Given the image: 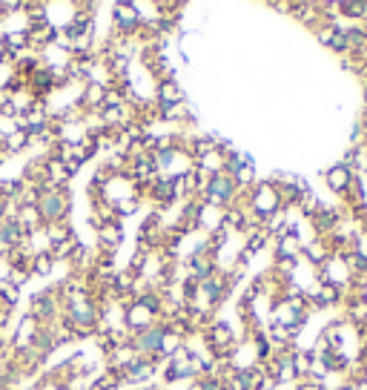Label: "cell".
<instances>
[{
    "instance_id": "1",
    "label": "cell",
    "mask_w": 367,
    "mask_h": 390,
    "mask_svg": "<svg viewBox=\"0 0 367 390\" xmlns=\"http://www.w3.org/2000/svg\"><path fill=\"white\" fill-rule=\"evenodd\" d=\"M247 210L258 224H264L270 215H279L284 207H281V198H279V189H276V181H258L250 192H247Z\"/></svg>"
},
{
    "instance_id": "2",
    "label": "cell",
    "mask_w": 367,
    "mask_h": 390,
    "mask_svg": "<svg viewBox=\"0 0 367 390\" xmlns=\"http://www.w3.org/2000/svg\"><path fill=\"white\" fill-rule=\"evenodd\" d=\"M238 192H241V189L235 187V181H233L227 173H215V176L207 178V184H204V189H201V201H204L207 207L218 210V212H224V210L238 207Z\"/></svg>"
},
{
    "instance_id": "3",
    "label": "cell",
    "mask_w": 367,
    "mask_h": 390,
    "mask_svg": "<svg viewBox=\"0 0 367 390\" xmlns=\"http://www.w3.org/2000/svg\"><path fill=\"white\" fill-rule=\"evenodd\" d=\"M61 319L75 330V336H89V333H95L97 327H101V310H97V304L89 296H84L78 302L66 304L63 313H61Z\"/></svg>"
},
{
    "instance_id": "4",
    "label": "cell",
    "mask_w": 367,
    "mask_h": 390,
    "mask_svg": "<svg viewBox=\"0 0 367 390\" xmlns=\"http://www.w3.org/2000/svg\"><path fill=\"white\" fill-rule=\"evenodd\" d=\"M38 212L43 218V227L49 224H58V221H66V215L72 210V201H69V192L66 189H49L43 195H38Z\"/></svg>"
},
{
    "instance_id": "5",
    "label": "cell",
    "mask_w": 367,
    "mask_h": 390,
    "mask_svg": "<svg viewBox=\"0 0 367 390\" xmlns=\"http://www.w3.org/2000/svg\"><path fill=\"white\" fill-rule=\"evenodd\" d=\"M204 341H207V348L215 359H230L235 353V345H238V338H235V333L227 322H212L204 330Z\"/></svg>"
},
{
    "instance_id": "6",
    "label": "cell",
    "mask_w": 367,
    "mask_h": 390,
    "mask_svg": "<svg viewBox=\"0 0 367 390\" xmlns=\"http://www.w3.org/2000/svg\"><path fill=\"white\" fill-rule=\"evenodd\" d=\"M61 313H63V307H61V302H58V296L52 290H40L38 296H32V302H29V315L40 327L58 322Z\"/></svg>"
},
{
    "instance_id": "7",
    "label": "cell",
    "mask_w": 367,
    "mask_h": 390,
    "mask_svg": "<svg viewBox=\"0 0 367 390\" xmlns=\"http://www.w3.org/2000/svg\"><path fill=\"white\" fill-rule=\"evenodd\" d=\"M230 290H233V284H230V276L221 270V273H215L212 279H207L204 284H198V299H204V307L201 310H215V307H221L224 302H227V296H230Z\"/></svg>"
},
{
    "instance_id": "8",
    "label": "cell",
    "mask_w": 367,
    "mask_h": 390,
    "mask_svg": "<svg viewBox=\"0 0 367 390\" xmlns=\"http://www.w3.org/2000/svg\"><path fill=\"white\" fill-rule=\"evenodd\" d=\"M112 23H115V38H135L143 29V20L135 3H115Z\"/></svg>"
},
{
    "instance_id": "9",
    "label": "cell",
    "mask_w": 367,
    "mask_h": 390,
    "mask_svg": "<svg viewBox=\"0 0 367 390\" xmlns=\"http://www.w3.org/2000/svg\"><path fill=\"white\" fill-rule=\"evenodd\" d=\"M164 359H150V356H135L127 368H124V373H120V384H143V382H150L153 376H155V370H158V364H161Z\"/></svg>"
},
{
    "instance_id": "10",
    "label": "cell",
    "mask_w": 367,
    "mask_h": 390,
    "mask_svg": "<svg viewBox=\"0 0 367 390\" xmlns=\"http://www.w3.org/2000/svg\"><path fill=\"white\" fill-rule=\"evenodd\" d=\"M58 81H61V78L52 72V66H46V63H43L40 69H35L32 75L26 78V92H32V95H35V101L40 104L49 92H55V89L61 86Z\"/></svg>"
},
{
    "instance_id": "11",
    "label": "cell",
    "mask_w": 367,
    "mask_h": 390,
    "mask_svg": "<svg viewBox=\"0 0 367 390\" xmlns=\"http://www.w3.org/2000/svg\"><path fill=\"white\" fill-rule=\"evenodd\" d=\"M313 230L319 233V238H330L341 224H345V212H341L338 207H330V204H322L319 212H315L313 218Z\"/></svg>"
},
{
    "instance_id": "12",
    "label": "cell",
    "mask_w": 367,
    "mask_h": 390,
    "mask_svg": "<svg viewBox=\"0 0 367 390\" xmlns=\"http://www.w3.org/2000/svg\"><path fill=\"white\" fill-rule=\"evenodd\" d=\"M353 178H356V173H353L350 166L341 164V161L325 169V184H327V189H330L333 195H341V198L348 195V189H350Z\"/></svg>"
},
{
    "instance_id": "13",
    "label": "cell",
    "mask_w": 367,
    "mask_h": 390,
    "mask_svg": "<svg viewBox=\"0 0 367 390\" xmlns=\"http://www.w3.org/2000/svg\"><path fill=\"white\" fill-rule=\"evenodd\" d=\"M261 379H264L261 364H247V368H235V373L230 376L227 387L230 390H258Z\"/></svg>"
},
{
    "instance_id": "14",
    "label": "cell",
    "mask_w": 367,
    "mask_h": 390,
    "mask_svg": "<svg viewBox=\"0 0 367 390\" xmlns=\"http://www.w3.org/2000/svg\"><path fill=\"white\" fill-rule=\"evenodd\" d=\"M158 319L155 315L146 310V307H141L138 302H132L130 307H127V313H124V330L132 336V333H141V330H146V327H153Z\"/></svg>"
},
{
    "instance_id": "15",
    "label": "cell",
    "mask_w": 367,
    "mask_h": 390,
    "mask_svg": "<svg viewBox=\"0 0 367 390\" xmlns=\"http://www.w3.org/2000/svg\"><path fill=\"white\" fill-rule=\"evenodd\" d=\"M173 178H175V173H173V176H155V181L146 187V195H150V198H153L158 207H173V204H175Z\"/></svg>"
},
{
    "instance_id": "16",
    "label": "cell",
    "mask_w": 367,
    "mask_h": 390,
    "mask_svg": "<svg viewBox=\"0 0 367 390\" xmlns=\"http://www.w3.org/2000/svg\"><path fill=\"white\" fill-rule=\"evenodd\" d=\"M218 270V261L204 256V258H187V279H192L195 284H204L207 279H212Z\"/></svg>"
},
{
    "instance_id": "17",
    "label": "cell",
    "mask_w": 367,
    "mask_h": 390,
    "mask_svg": "<svg viewBox=\"0 0 367 390\" xmlns=\"http://www.w3.org/2000/svg\"><path fill=\"white\" fill-rule=\"evenodd\" d=\"M319 40H322V46H327V49H333L336 55H350V46H348V35H345V29L338 26H319Z\"/></svg>"
},
{
    "instance_id": "18",
    "label": "cell",
    "mask_w": 367,
    "mask_h": 390,
    "mask_svg": "<svg viewBox=\"0 0 367 390\" xmlns=\"http://www.w3.org/2000/svg\"><path fill=\"white\" fill-rule=\"evenodd\" d=\"M120 241H124V224L120 221H109V224L97 227V244H101V253H115Z\"/></svg>"
},
{
    "instance_id": "19",
    "label": "cell",
    "mask_w": 367,
    "mask_h": 390,
    "mask_svg": "<svg viewBox=\"0 0 367 390\" xmlns=\"http://www.w3.org/2000/svg\"><path fill=\"white\" fill-rule=\"evenodd\" d=\"M109 84H101V81H86L84 84V92H81V107H86L89 112H97L104 107V95H107Z\"/></svg>"
},
{
    "instance_id": "20",
    "label": "cell",
    "mask_w": 367,
    "mask_h": 390,
    "mask_svg": "<svg viewBox=\"0 0 367 390\" xmlns=\"http://www.w3.org/2000/svg\"><path fill=\"white\" fill-rule=\"evenodd\" d=\"M299 253H302V235L284 230V233L276 238V247H273L276 261H279V258H302Z\"/></svg>"
},
{
    "instance_id": "21",
    "label": "cell",
    "mask_w": 367,
    "mask_h": 390,
    "mask_svg": "<svg viewBox=\"0 0 367 390\" xmlns=\"http://www.w3.org/2000/svg\"><path fill=\"white\" fill-rule=\"evenodd\" d=\"M184 101H187V95H184V89H181L175 81H161V84H158V89H155V104H158V109L175 107V104H184Z\"/></svg>"
},
{
    "instance_id": "22",
    "label": "cell",
    "mask_w": 367,
    "mask_h": 390,
    "mask_svg": "<svg viewBox=\"0 0 367 390\" xmlns=\"http://www.w3.org/2000/svg\"><path fill=\"white\" fill-rule=\"evenodd\" d=\"M12 212H15V218L20 221V227H23V233H26V238L43 230V218H40L38 207H15Z\"/></svg>"
},
{
    "instance_id": "23",
    "label": "cell",
    "mask_w": 367,
    "mask_h": 390,
    "mask_svg": "<svg viewBox=\"0 0 367 390\" xmlns=\"http://www.w3.org/2000/svg\"><path fill=\"white\" fill-rule=\"evenodd\" d=\"M299 256L310 258L313 267H322L330 258V244H327V238H315L313 244H302V253Z\"/></svg>"
},
{
    "instance_id": "24",
    "label": "cell",
    "mask_w": 367,
    "mask_h": 390,
    "mask_svg": "<svg viewBox=\"0 0 367 390\" xmlns=\"http://www.w3.org/2000/svg\"><path fill=\"white\" fill-rule=\"evenodd\" d=\"M55 267V258L49 256V250H38L32 253V261H29V273L32 276H49Z\"/></svg>"
},
{
    "instance_id": "25",
    "label": "cell",
    "mask_w": 367,
    "mask_h": 390,
    "mask_svg": "<svg viewBox=\"0 0 367 390\" xmlns=\"http://www.w3.org/2000/svg\"><path fill=\"white\" fill-rule=\"evenodd\" d=\"M345 198H348V204H350L353 212L361 210V207H367V195H364V181H361V176L353 178V184H350V189H348Z\"/></svg>"
},
{
    "instance_id": "26",
    "label": "cell",
    "mask_w": 367,
    "mask_h": 390,
    "mask_svg": "<svg viewBox=\"0 0 367 390\" xmlns=\"http://www.w3.org/2000/svg\"><path fill=\"white\" fill-rule=\"evenodd\" d=\"M46 235H49V244H61V241H69V238H75V230H72L69 221H58V224H49L43 227Z\"/></svg>"
},
{
    "instance_id": "27",
    "label": "cell",
    "mask_w": 367,
    "mask_h": 390,
    "mask_svg": "<svg viewBox=\"0 0 367 390\" xmlns=\"http://www.w3.org/2000/svg\"><path fill=\"white\" fill-rule=\"evenodd\" d=\"M161 118L164 120H173V124H184V120H192V109L189 104H175V107H164L161 109Z\"/></svg>"
},
{
    "instance_id": "28",
    "label": "cell",
    "mask_w": 367,
    "mask_h": 390,
    "mask_svg": "<svg viewBox=\"0 0 367 390\" xmlns=\"http://www.w3.org/2000/svg\"><path fill=\"white\" fill-rule=\"evenodd\" d=\"M29 143H32V138H29L26 132H23V130H15L12 135H6V146H3V150H6V155H15V153H23V150H26Z\"/></svg>"
},
{
    "instance_id": "29",
    "label": "cell",
    "mask_w": 367,
    "mask_h": 390,
    "mask_svg": "<svg viewBox=\"0 0 367 390\" xmlns=\"http://www.w3.org/2000/svg\"><path fill=\"white\" fill-rule=\"evenodd\" d=\"M336 12H341L356 23H367V3H336Z\"/></svg>"
},
{
    "instance_id": "30",
    "label": "cell",
    "mask_w": 367,
    "mask_h": 390,
    "mask_svg": "<svg viewBox=\"0 0 367 390\" xmlns=\"http://www.w3.org/2000/svg\"><path fill=\"white\" fill-rule=\"evenodd\" d=\"M78 238H69V241H61V244H49V256H52L55 261H63V258H69L72 253H75V247H78Z\"/></svg>"
},
{
    "instance_id": "31",
    "label": "cell",
    "mask_w": 367,
    "mask_h": 390,
    "mask_svg": "<svg viewBox=\"0 0 367 390\" xmlns=\"http://www.w3.org/2000/svg\"><path fill=\"white\" fill-rule=\"evenodd\" d=\"M20 299V290L9 281V279H0V304H6V307H15Z\"/></svg>"
},
{
    "instance_id": "32",
    "label": "cell",
    "mask_w": 367,
    "mask_h": 390,
    "mask_svg": "<svg viewBox=\"0 0 367 390\" xmlns=\"http://www.w3.org/2000/svg\"><path fill=\"white\" fill-rule=\"evenodd\" d=\"M267 241H270V235H267L264 230H258V233H253V235L247 238V250L256 256V253H261V250H264V244H267Z\"/></svg>"
},
{
    "instance_id": "33",
    "label": "cell",
    "mask_w": 367,
    "mask_h": 390,
    "mask_svg": "<svg viewBox=\"0 0 367 390\" xmlns=\"http://www.w3.org/2000/svg\"><path fill=\"white\" fill-rule=\"evenodd\" d=\"M198 390H230V387L218 376H198Z\"/></svg>"
},
{
    "instance_id": "34",
    "label": "cell",
    "mask_w": 367,
    "mask_h": 390,
    "mask_svg": "<svg viewBox=\"0 0 367 390\" xmlns=\"http://www.w3.org/2000/svg\"><path fill=\"white\" fill-rule=\"evenodd\" d=\"M29 276H32L29 270H9V276H6V279H9V281H12L15 287H17V290H20L23 284H26V281H29Z\"/></svg>"
},
{
    "instance_id": "35",
    "label": "cell",
    "mask_w": 367,
    "mask_h": 390,
    "mask_svg": "<svg viewBox=\"0 0 367 390\" xmlns=\"http://www.w3.org/2000/svg\"><path fill=\"white\" fill-rule=\"evenodd\" d=\"M12 322V307H6V304H0V330H3L6 325Z\"/></svg>"
},
{
    "instance_id": "36",
    "label": "cell",
    "mask_w": 367,
    "mask_h": 390,
    "mask_svg": "<svg viewBox=\"0 0 367 390\" xmlns=\"http://www.w3.org/2000/svg\"><path fill=\"white\" fill-rule=\"evenodd\" d=\"M276 387H279V382L267 379V376H264V379H261V384H258V390H276Z\"/></svg>"
}]
</instances>
